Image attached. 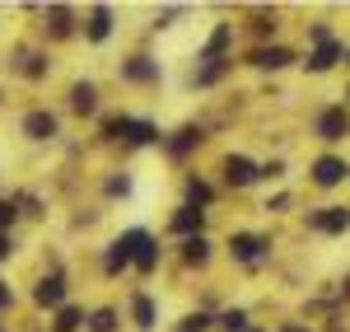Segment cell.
I'll return each instance as SVG.
<instances>
[{"label": "cell", "mask_w": 350, "mask_h": 332, "mask_svg": "<svg viewBox=\"0 0 350 332\" xmlns=\"http://www.w3.org/2000/svg\"><path fill=\"white\" fill-rule=\"evenodd\" d=\"M126 239V248H131V262L140 272H154V262H159V244H154V234H145V229H131V234H122Z\"/></svg>", "instance_id": "6da1fadb"}, {"label": "cell", "mask_w": 350, "mask_h": 332, "mask_svg": "<svg viewBox=\"0 0 350 332\" xmlns=\"http://www.w3.org/2000/svg\"><path fill=\"white\" fill-rule=\"evenodd\" d=\"M308 225L323 229V234H341V229H350V211L346 206H327V211H318V216H308Z\"/></svg>", "instance_id": "7a4b0ae2"}, {"label": "cell", "mask_w": 350, "mask_h": 332, "mask_svg": "<svg viewBox=\"0 0 350 332\" xmlns=\"http://www.w3.org/2000/svg\"><path fill=\"white\" fill-rule=\"evenodd\" d=\"M229 248H234L239 262H257V257L267 253V239H257V234H234V239H229Z\"/></svg>", "instance_id": "3957f363"}, {"label": "cell", "mask_w": 350, "mask_h": 332, "mask_svg": "<svg viewBox=\"0 0 350 332\" xmlns=\"http://www.w3.org/2000/svg\"><path fill=\"white\" fill-rule=\"evenodd\" d=\"M224 178H229L234 188H247V183L257 178V164H252V159H243V155H229V159H224Z\"/></svg>", "instance_id": "277c9868"}, {"label": "cell", "mask_w": 350, "mask_h": 332, "mask_svg": "<svg viewBox=\"0 0 350 332\" xmlns=\"http://www.w3.org/2000/svg\"><path fill=\"white\" fill-rule=\"evenodd\" d=\"M346 173H350V168L341 164V159H332V155H327V159H318V164H313V183H318V188H336Z\"/></svg>", "instance_id": "5b68a950"}, {"label": "cell", "mask_w": 350, "mask_h": 332, "mask_svg": "<svg viewBox=\"0 0 350 332\" xmlns=\"http://www.w3.org/2000/svg\"><path fill=\"white\" fill-rule=\"evenodd\" d=\"M346 127H350L346 108H332V112L318 117V136H323V140H341V136H346Z\"/></svg>", "instance_id": "8992f818"}, {"label": "cell", "mask_w": 350, "mask_h": 332, "mask_svg": "<svg viewBox=\"0 0 350 332\" xmlns=\"http://www.w3.org/2000/svg\"><path fill=\"white\" fill-rule=\"evenodd\" d=\"M122 136L131 140V145H154V140H159V127H154V122H131V117H126Z\"/></svg>", "instance_id": "52a82bcc"}, {"label": "cell", "mask_w": 350, "mask_h": 332, "mask_svg": "<svg viewBox=\"0 0 350 332\" xmlns=\"http://www.w3.org/2000/svg\"><path fill=\"white\" fill-rule=\"evenodd\" d=\"M341 56H346V47H341V42H332V38H327L323 47H318V52L308 56V71H327V66H336V61H341Z\"/></svg>", "instance_id": "ba28073f"}, {"label": "cell", "mask_w": 350, "mask_h": 332, "mask_svg": "<svg viewBox=\"0 0 350 332\" xmlns=\"http://www.w3.org/2000/svg\"><path fill=\"white\" fill-rule=\"evenodd\" d=\"M24 131H28L33 140H47V136H56V117H52V112H28Z\"/></svg>", "instance_id": "9c48e42d"}, {"label": "cell", "mask_w": 350, "mask_h": 332, "mask_svg": "<svg viewBox=\"0 0 350 332\" xmlns=\"http://www.w3.org/2000/svg\"><path fill=\"white\" fill-rule=\"evenodd\" d=\"M33 300H38V305H61V300H66V281L61 277H47L42 281V285H38V290H33Z\"/></svg>", "instance_id": "30bf717a"}, {"label": "cell", "mask_w": 350, "mask_h": 332, "mask_svg": "<svg viewBox=\"0 0 350 332\" xmlns=\"http://www.w3.org/2000/svg\"><path fill=\"white\" fill-rule=\"evenodd\" d=\"M252 61H257V66H262V71H280V66H290V61H295V56L285 52V47H262V52L252 56Z\"/></svg>", "instance_id": "8fae6325"}, {"label": "cell", "mask_w": 350, "mask_h": 332, "mask_svg": "<svg viewBox=\"0 0 350 332\" xmlns=\"http://www.w3.org/2000/svg\"><path fill=\"white\" fill-rule=\"evenodd\" d=\"M201 220H206V211H196V206H183V211L173 216V229H178V234H191V229L201 234Z\"/></svg>", "instance_id": "7c38bea8"}, {"label": "cell", "mask_w": 350, "mask_h": 332, "mask_svg": "<svg viewBox=\"0 0 350 332\" xmlns=\"http://www.w3.org/2000/svg\"><path fill=\"white\" fill-rule=\"evenodd\" d=\"M70 108H75V112H94V108H98L94 84H75V89H70Z\"/></svg>", "instance_id": "4fadbf2b"}, {"label": "cell", "mask_w": 350, "mask_h": 332, "mask_svg": "<svg viewBox=\"0 0 350 332\" xmlns=\"http://www.w3.org/2000/svg\"><path fill=\"white\" fill-rule=\"evenodd\" d=\"M108 33H112V14L108 10H94L89 14V42H103Z\"/></svg>", "instance_id": "5bb4252c"}, {"label": "cell", "mask_w": 350, "mask_h": 332, "mask_svg": "<svg viewBox=\"0 0 350 332\" xmlns=\"http://www.w3.org/2000/svg\"><path fill=\"white\" fill-rule=\"evenodd\" d=\"M103 267H108V272H122V267H131V248H126V239H117V244L108 248Z\"/></svg>", "instance_id": "9a60e30c"}, {"label": "cell", "mask_w": 350, "mask_h": 332, "mask_svg": "<svg viewBox=\"0 0 350 332\" xmlns=\"http://www.w3.org/2000/svg\"><path fill=\"white\" fill-rule=\"evenodd\" d=\"M131 314H135V323H140V328H154V300H150V295H135Z\"/></svg>", "instance_id": "2e32d148"}, {"label": "cell", "mask_w": 350, "mask_h": 332, "mask_svg": "<svg viewBox=\"0 0 350 332\" xmlns=\"http://www.w3.org/2000/svg\"><path fill=\"white\" fill-rule=\"evenodd\" d=\"M159 71L150 66V56H135V61H126V80H154Z\"/></svg>", "instance_id": "e0dca14e"}, {"label": "cell", "mask_w": 350, "mask_h": 332, "mask_svg": "<svg viewBox=\"0 0 350 332\" xmlns=\"http://www.w3.org/2000/svg\"><path fill=\"white\" fill-rule=\"evenodd\" d=\"M80 323H84V314H80V309H75V305H66V309H61V314H56V332H75V328H80Z\"/></svg>", "instance_id": "ac0fdd59"}, {"label": "cell", "mask_w": 350, "mask_h": 332, "mask_svg": "<svg viewBox=\"0 0 350 332\" xmlns=\"http://www.w3.org/2000/svg\"><path fill=\"white\" fill-rule=\"evenodd\" d=\"M183 257H187V262H206V257H211V244L196 234V239H187V244H183Z\"/></svg>", "instance_id": "d6986e66"}, {"label": "cell", "mask_w": 350, "mask_h": 332, "mask_svg": "<svg viewBox=\"0 0 350 332\" xmlns=\"http://www.w3.org/2000/svg\"><path fill=\"white\" fill-rule=\"evenodd\" d=\"M219 328L224 332H243L247 328V314H243V309H224V314H219Z\"/></svg>", "instance_id": "ffe728a7"}, {"label": "cell", "mask_w": 350, "mask_h": 332, "mask_svg": "<svg viewBox=\"0 0 350 332\" xmlns=\"http://www.w3.org/2000/svg\"><path fill=\"white\" fill-rule=\"evenodd\" d=\"M196 140H201V131H196V127H183V131H178V140H173L168 150H173V155H187Z\"/></svg>", "instance_id": "44dd1931"}, {"label": "cell", "mask_w": 350, "mask_h": 332, "mask_svg": "<svg viewBox=\"0 0 350 332\" xmlns=\"http://www.w3.org/2000/svg\"><path fill=\"white\" fill-rule=\"evenodd\" d=\"M89 328H94V332H112V328H117V314H112V309H98V314L89 318Z\"/></svg>", "instance_id": "7402d4cb"}, {"label": "cell", "mask_w": 350, "mask_h": 332, "mask_svg": "<svg viewBox=\"0 0 350 332\" xmlns=\"http://www.w3.org/2000/svg\"><path fill=\"white\" fill-rule=\"evenodd\" d=\"M224 42H229V24H219L215 33H211V42H206V52H211V56H219V52H224Z\"/></svg>", "instance_id": "603a6c76"}, {"label": "cell", "mask_w": 350, "mask_h": 332, "mask_svg": "<svg viewBox=\"0 0 350 332\" xmlns=\"http://www.w3.org/2000/svg\"><path fill=\"white\" fill-rule=\"evenodd\" d=\"M187 196L196 201V206H206V201H211V188H206L201 178H191V183H187Z\"/></svg>", "instance_id": "cb8c5ba5"}, {"label": "cell", "mask_w": 350, "mask_h": 332, "mask_svg": "<svg viewBox=\"0 0 350 332\" xmlns=\"http://www.w3.org/2000/svg\"><path fill=\"white\" fill-rule=\"evenodd\" d=\"M206 328H211L206 314H187V318H183V332H206Z\"/></svg>", "instance_id": "d4e9b609"}, {"label": "cell", "mask_w": 350, "mask_h": 332, "mask_svg": "<svg viewBox=\"0 0 350 332\" xmlns=\"http://www.w3.org/2000/svg\"><path fill=\"white\" fill-rule=\"evenodd\" d=\"M10 220H14V206H10V201H0V229H5Z\"/></svg>", "instance_id": "484cf974"}, {"label": "cell", "mask_w": 350, "mask_h": 332, "mask_svg": "<svg viewBox=\"0 0 350 332\" xmlns=\"http://www.w3.org/2000/svg\"><path fill=\"white\" fill-rule=\"evenodd\" d=\"M10 253H14V244H10V239H5V234H0V262H5V257H10Z\"/></svg>", "instance_id": "4316f807"}, {"label": "cell", "mask_w": 350, "mask_h": 332, "mask_svg": "<svg viewBox=\"0 0 350 332\" xmlns=\"http://www.w3.org/2000/svg\"><path fill=\"white\" fill-rule=\"evenodd\" d=\"M10 300H14V295H10V285H5V281H0V309L10 305Z\"/></svg>", "instance_id": "83f0119b"}, {"label": "cell", "mask_w": 350, "mask_h": 332, "mask_svg": "<svg viewBox=\"0 0 350 332\" xmlns=\"http://www.w3.org/2000/svg\"><path fill=\"white\" fill-rule=\"evenodd\" d=\"M346 300H350V281H346Z\"/></svg>", "instance_id": "f1b7e54d"}, {"label": "cell", "mask_w": 350, "mask_h": 332, "mask_svg": "<svg viewBox=\"0 0 350 332\" xmlns=\"http://www.w3.org/2000/svg\"><path fill=\"white\" fill-rule=\"evenodd\" d=\"M285 332H304V328H285Z\"/></svg>", "instance_id": "f546056e"}, {"label": "cell", "mask_w": 350, "mask_h": 332, "mask_svg": "<svg viewBox=\"0 0 350 332\" xmlns=\"http://www.w3.org/2000/svg\"><path fill=\"white\" fill-rule=\"evenodd\" d=\"M346 61H350V52H346Z\"/></svg>", "instance_id": "4dcf8cb0"}]
</instances>
